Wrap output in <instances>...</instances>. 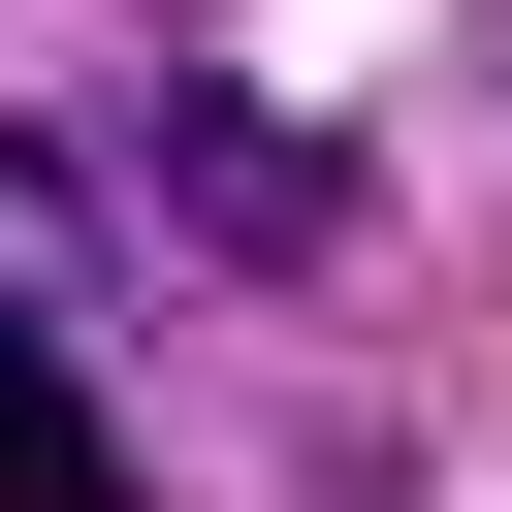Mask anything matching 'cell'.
I'll return each instance as SVG.
<instances>
[{"mask_svg":"<svg viewBox=\"0 0 512 512\" xmlns=\"http://www.w3.org/2000/svg\"><path fill=\"white\" fill-rule=\"evenodd\" d=\"M160 192H192V256H256V288H320V256H352V160H320L288 96H224V64L160 96Z\"/></svg>","mask_w":512,"mask_h":512,"instance_id":"1","label":"cell"},{"mask_svg":"<svg viewBox=\"0 0 512 512\" xmlns=\"http://www.w3.org/2000/svg\"><path fill=\"white\" fill-rule=\"evenodd\" d=\"M0 512H128V448H96V384L0 320Z\"/></svg>","mask_w":512,"mask_h":512,"instance_id":"2","label":"cell"}]
</instances>
